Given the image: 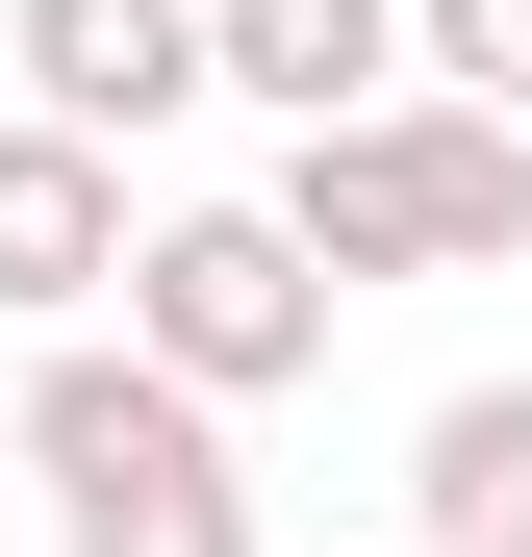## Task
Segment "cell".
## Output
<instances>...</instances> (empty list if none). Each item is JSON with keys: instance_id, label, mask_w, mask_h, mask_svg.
<instances>
[{"instance_id": "obj_1", "label": "cell", "mask_w": 532, "mask_h": 557, "mask_svg": "<svg viewBox=\"0 0 532 557\" xmlns=\"http://www.w3.org/2000/svg\"><path fill=\"white\" fill-rule=\"evenodd\" d=\"M280 228L330 305L355 278H482V253H532V127H482V102H381V127H305L280 152Z\"/></svg>"}, {"instance_id": "obj_2", "label": "cell", "mask_w": 532, "mask_h": 557, "mask_svg": "<svg viewBox=\"0 0 532 557\" xmlns=\"http://www.w3.org/2000/svg\"><path fill=\"white\" fill-rule=\"evenodd\" d=\"M127 355L228 431V406H280L305 355H330V278L253 228V203H177V228H127Z\"/></svg>"}, {"instance_id": "obj_3", "label": "cell", "mask_w": 532, "mask_h": 557, "mask_svg": "<svg viewBox=\"0 0 532 557\" xmlns=\"http://www.w3.org/2000/svg\"><path fill=\"white\" fill-rule=\"evenodd\" d=\"M26 482L51 507H127V482H228V431L152 381V355H102V330H51L26 355Z\"/></svg>"}, {"instance_id": "obj_4", "label": "cell", "mask_w": 532, "mask_h": 557, "mask_svg": "<svg viewBox=\"0 0 532 557\" xmlns=\"http://www.w3.org/2000/svg\"><path fill=\"white\" fill-rule=\"evenodd\" d=\"M0 51H26V127H76V152L203 102V0H0Z\"/></svg>"}, {"instance_id": "obj_5", "label": "cell", "mask_w": 532, "mask_h": 557, "mask_svg": "<svg viewBox=\"0 0 532 557\" xmlns=\"http://www.w3.org/2000/svg\"><path fill=\"white\" fill-rule=\"evenodd\" d=\"M203 102H280V152L381 127L406 102V0H203Z\"/></svg>"}, {"instance_id": "obj_6", "label": "cell", "mask_w": 532, "mask_h": 557, "mask_svg": "<svg viewBox=\"0 0 532 557\" xmlns=\"http://www.w3.org/2000/svg\"><path fill=\"white\" fill-rule=\"evenodd\" d=\"M76 305H127V152L0 127V330H76Z\"/></svg>"}, {"instance_id": "obj_7", "label": "cell", "mask_w": 532, "mask_h": 557, "mask_svg": "<svg viewBox=\"0 0 532 557\" xmlns=\"http://www.w3.org/2000/svg\"><path fill=\"white\" fill-rule=\"evenodd\" d=\"M406 557H532V381H457L406 431Z\"/></svg>"}, {"instance_id": "obj_8", "label": "cell", "mask_w": 532, "mask_h": 557, "mask_svg": "<svg viewBox=\"0 0 532 557\" xmlns=\"http://www.w3.org/2000/svg\"><path fill=\"white\" fill-rule=\"evenodd\" d=\"M406 102H482V127H532V0H406Z\"/></svg>"}, {"instance_id": "obj_9", "label": "cell", "mask_w": 532, "mask_h": 557, "mask_svg": "<svg viewBox=\"0 0 532 557\" xmlns=\"http://www.w3.org/2000/svg\"><path fill=\"white\" fill-rule=\"evenodd\" d=\"M51 557H253V482H127V507H51Z\"/></svg>"}]
</instances>
